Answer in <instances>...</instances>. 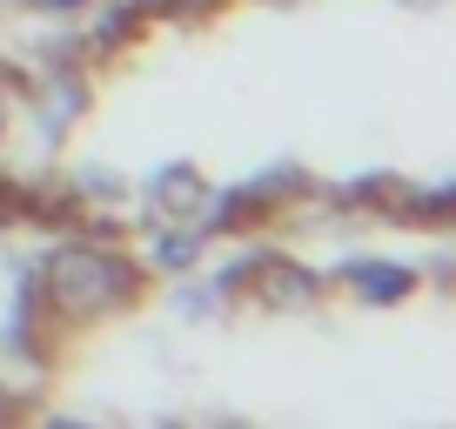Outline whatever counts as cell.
<instances>
[{
  "label": "cell",
  "instance_id": "obj_1",
  "mask_svg": "<svg viewBox=\"0 0 456 429\" xmlns=\"http://www.w3.org/2000/svg\"><path fill=\"white\" fill-rule=\"evenodd\" d=\"M134 282H142L134 262L114 255V248L74 242V248H61V255L47 262V302H54L68 322H94V315L121 309V302L134 295Z\"/></svg>",
  "mask_w": 456,
  "mask_h": 429
},
{
  "label": "cell",
  "instance_id": "obj_2",
  "mask_svg": "<svg viewBox=\"0 0 456 429\" xmlns=\"http://www.w3.org/2000/svg\"><path fill=\"white\" fill-rule=\"evenodd\" d=\"M148 195H155V208L168 214V222H195V208L208 201V188H201V174L188 168V161H175V168H161L155 182H148Z\"/></svg>",
  "mask_w": 456,
  "mask_h": 429
},
{
  "label": "cell",
  "instance_id": "obj_3",
  "mask_svg": "<svg viewBox=\"0 0 456 429\" xmlns=\"http://www.w3.org/2000/svg\"><path fill=\"white\" fill-rule=\"evenodd\" d=\"M342 282L356 288L362 302H403V295L416 288V275L396 269V262H349V269H342Z\"/></svg>",
  "mask_w": 456,
  "mask_h": 429
},
{
  "label": "cell",
  "instance_id": "obj_4",
  "mask_svg": "<svg viewBox=\"0 0 456 429\" xmlns=\"http://www.w3.org/2000/svg\"><path fill=\"white\" fill-rule=\"evenodd\" d=\"M195 248H201V235H175V242H155V262L161 269H182V262H195Z\"/></svg>",
  "mask_w": 456,
  "mask_h": 429
},
{
  "label": "cell",
  "instance_id": "obj_5",
  "mask_svg": "<svg viewBox=\"0 0 456 429\" xmlns=\"http://www.w3.org/2000/svg\"><path fill=\"white\" fill-rule=\"evenodd\" d=\"M28 7H41V14H81V7H94V0H28Z\"/></svg>",
  "mask_w": 456,
  "mask_h": 429
},
{
  "label": "cell",
  "instance_id": "obj_6",
  "mask_svg": "<svg viewBox=\"0 0 456 429\" xmlns=\"http://www.w3.org/2000/svg\"><path fill=\"white\" fill-rule=\"evenodd\" d=\"M0 128H7V87H0Z\"/></svg>",
  "mask_w": 456,
  "mask_h": 429
},
{
  "label": "cell",
  "instance_id": "obj_7",
  "mask_svg": "<svg viewBox=\"0 0 456 429\" xmlns=\"http://www.w3.org/2000/svg\"><path fill=\"white\" fill-rule=\"evenodd\" d=\"M47 429H87V423H47Z\"/></svg>",
  "mask_w": 456,
  "mask_h": 429
},
{
  "label": "cell",
  "instance_id": "obj_8",
  "mask_svg": "<svg viewBox=\"0 0 456 429\" xmlns=\"http://www.w3.org/2000/svg\"><path fill=\"white\" fill-rule=\"evenodd\" d=\"M0 222H7V195H0Z\"/></svg>",
  "mask_w": 456,
  "mask_h": 429
},
{
  "label": "cell",
  "instance_id": "obj_9",
  "mask_svg": "<svg viewBox=\"0 0 456 429\" xmlns=\"http://www.w3.org/2000/svg\"><path fill=\"white\" fill-rule=\"evenodd\" d=\"M0 416H7V396H0Z\"/></svg>",
  "mask_w": 456,
  "mask_h": 429
},
{
  "label": "cell",
  "instance_id": "obj_10",
  "mask_svg": "<svg viewBox=\"0 0 456 429\" xmlns=\"http://www.w3.org/2000/svg\"><path fill=\"white\" fill-rule=\"evenodd\" d=\"M134 7H142V0H134Z\"/></svg>",
  "mask_w": 456,
  "mask_h": 429
}]
</instances>
